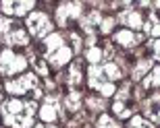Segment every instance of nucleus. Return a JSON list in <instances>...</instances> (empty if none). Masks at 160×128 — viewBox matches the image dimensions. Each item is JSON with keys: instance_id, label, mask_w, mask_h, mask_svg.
<instances>
[{"instance_id": "nucleus-1", "label": "nucleus", "mask_w": 160, "mask_h": 128, "mask_svg": "<svg viewBox=\"0 0 160 128\" xmlns=\"http://www.w3.org/2000/svg\"><path fill=\"white\" fill-rule=\"evenodd\" d=\"M36 114V101L8 99L2 103V118L11 128H31Z\"/></svg>"}, {"instance_id": "nucleus-2", "label": "nucleus", "mask_w": 160, "mask_h": 128, "mask_svg": "<svg viewBox=\"0 0 160 128\" xmlns=\"http://www.w3.org/2000/svg\"><path fill=\"white\" fill-rule=\"evenodd\" d=\"M44 46H46L48 62L52 66H56V68H60L62 64H67L71 60V48L65 43L60 33H50L48 37H44Z\"/></svg>"}, {"instance_id": "nucleus-3", "label": "nucleus", "mask_w": 160, "mask_h": 128, "mask_svg": "<svg viewBox=\"0 0 160 128\" xmlns=\"http://www.w3.org/2000/svg\"><path fill=\"white\" fill-rule=\"evenodd\" d=\"M25 68H27V58L15 54L12 50L0 52V72L2 75H17Z\"/></svg>"}, {"instance_id": "nucleus-4", "label": "nucleus", "mask_w": 160, "mask_h": 128, "mask_svg": "<svg viewBox=\"0 0 160 128\" xmlns=\"http://www.w3.org/2000/svg\"><path fill=\"white\" fill-rule=\"evenodd\" d=\"M27 29L36 37H48L52 33V21L44 12H31L27 17Z\"/></svg>"}, {"instance_id": "nucleus-5", "label": "nucleus", "mask_w": 160, "mask_h": 128, "mask_svg": "<svg viewBox=\"0 0 160 128\" xmlns=\"http://www.w3.org/2000/svg\"><path fill=\"white\" fill-rule=\"evenodd\" d=\"M36 87H38V79H36L33 72H27V75L19 76L15 81L6 83V91L12 93V95H23V93H27V91H33Z\"/></svg>"}, {"instance_id": "nucleus-6", "label": "nucleus", "mask_w": 160, "mask_h": 128, "mask_svg": "<svg viewBox=\"0 0 160 128\" xmlns=\"http://www.w3.org/2000/svg\"><path fill=\"white\" fill-rule=\"evenodd\" d=\"M81 11H83V6L79 2H65L56 11V21H58V25H67L69 19H77L81 15Z\"/></svg>"}, {"instance_id": "nucleus-7", "label": "nucleus", "mask_w": 160, "mask_h": 128, "mask_svg": "<svg viewBox=\"0 0 160 128\" xmlns=\"http://www.w3.org/2000/svg\"><path fill=\"white\" fill-rule=\"evenodd\" d=\"M58 110H60L58 99L56 97H46L44 99V105H42V110H40V118L44 122H54V120L58 118Z\"/></svg>"}, {"instance_id": "nucleus-8", "label": "nucleus", "mask_w": 160, "mask_h": 128, "mask_svg": "<svg viewBox=\"0 0 160 128\" xmlns=\"http://www.w3.org/2000/svg\"><path fill=\"white\" fill-rule=\"evenodd\" d=\"M31 8H33L31 0H25V2H2V11L6 15H15V17H23Z\"/></svg>"}, {"instance_id": "nucleus-9", "label": "nucleus", "mask_w": 160, "mask_h": 128, "mask_svg": "<svg viewBox=\"0 0 160 128\" xmlns=\"http://www.w3.org/2000/svg\"><path fill=\"white\" fill-rule=\"evenodd\" d=\"M106 83V76H104V72H102V66H98V64H92L89 66V85H92V89H96V91H100Z\"/></svg>"}, {"instance_id": "nucleus-10", "label": "nucleus", "mask_w": 160, "mask_h": 128, "mask_svg": "<svg viewBox=\"0 0 160 128\" xmlns=\"http://www.w3.org/2000/svg\"><path fill=\"white\" fill-rule=\"evenodd\" d=\"M114 39L119 41L121 46L133 48V46H137V43H139V41H142V35L133 33V31H129V29H123V31H119V33L114 35Z\"/></svg>"}, {"instance_id": "nucleus-11", "label": "nucleus", "mask_w": 160, "mask_h": 128, "mask_svg": "<svg viewBox=\"0 0 160 128\" xmlns=\"http://www.w3.org/2000/svg\"><path fill=\"white\" fill-rule=\"evenodd\" d=\"M119 21H121V23H125L127 27H133V29L143 27V17L137 11H127V12H123V15L119 17Z\"/></svg>"}, {"instance_id": "nucleus-12", "label": "nucleus", "mask_w": 160, "mask_h": 128, "mask_svg": "<svg viewBox=\"0 0 160 128\" xmlns=\"http://www.w3.org/2000/svg\"><path fill=\"white\" fill-rule=\"evenodd\" d=\"M4 41L8 46H27V43H29V37H27V31L15 29V31H8V33H6Z\"/></svg>"}, {"instance_id": "nucleus-13", "label": "nucleus", "mask_w": 160, "mask_h": 128, "mask_svg": "<svg viewBox=\"0 0 160 128\" xmlns=\"http://www.w3.org/2000/svg\"><path fill=\"white\" fill-rule=\"evenodd\" d=\"M102 72H104V76H106V81H117V79H121V70H119V66L117 64H112V62H108V64H104L102 66Z\"/></svg>"}, {"instance_id": "nucleus-14", "label": "nucleus", "mask_w": 160, "mask_h": 128, "mask_svg": "<svg viewBox=\"0 0 160 128\" xmlns=\"http://www.w3.org/2000/svg\"><path fill=\"white\" fill-rule=\"evenodd\" d=\"M143 31L150 33L152 37H158V33H160V31H158V19H156L154 12L148 17V23H143Z\"/></svg>"}, {"instance_id": "nucleus-15", "label": "nucleus", "mask_w": 160, "mask_h": 128, "mask_svg": "<svg viewBox=\"0 0 160 128\" xmlns=\"http://www.w3.org/2000/svg\"><path fill=\"white\" fill-rule=\"evenodd\" d=\"M65 105H67V110L77 112V110H79V105H81V95H79V93H71L69 97L65 99Z\"/></svg>"}, {"instance_id": "nucleus-16", "label": "nucleus", "mask_w": 160, "mask_h": 128, "mask_svg": "<svg viewBox=\"0 0 160 128\" xmlns=\"http://www.w3.org/2000/svg\"><path fill=\"white\" fill-rule=\"evenodd\" d=\"M69 83L71 85H79L81 83V68H79V64H73L71 70H69Z\"/></svg>"}, {"instance_id": "nucleus-17", "label": "nucleus", "mask_w": 160, "mask_h": 128, "mask_svg": "<svg viewBox=\"0 0 160 128\" xmlns=\"http://www.w3.org/2000/svg\"><path fill=\"white\" fill-rule=\"evenodd\" d=\"M85 56H88V60L92 64H98L102 60V50H100V48H96V46H92L88 50V54H85Z\"/></svg>"}, {"instance_id": "nucleus-18", "label": "nucleus", "mask_w": 160, "mask_h": 128, "mask_svg": "<svg viewBox=\"0 0 160 128\" xmlns=\"http://www.w3.org/2000/svg\"><path fill=\"white\" fill-rule=\"evenodd\" d=\"M158 85V68H152V75L148 76V79H143V89H148V87H156Z\"/></svg>"}, {"instance_id": "nucleus-19", "label": "nucleus", "mask_w": 160, "mask_h": 128, "mask_svg": "<svg viewBox=\"0 0 160 128\" xmlns=\"http://www.w3.org/2000/svg\"><path fill=\"white\" fill-rule=\"evenodd\" d=\"M98 128H119V122L112 120L110 116H102L98 120Z\"/></svg>"}, {"instance_id": "nucleus-20", "label": "nucleus", "mask_w": 160, "mask_h": 128, "mask_svg": "<svg viewBox=\"0 0 160 128\" xmlns=\"http://www.w3.org/2000/svg\"><path fill=\"white\" fill-rule=\"evenodd\" d=\"M150 66H152V62H150V60L139 62V64H137V68H135V72H133V76H135V79H142V75H146V72H148Z\"/></svg>"}, {"instance_id": "nucleus-21", "label": "nucleus", "mask_w": 160, "mask_h": 128, "mask_svg": "<svg viewBox=\"0 0 160 128\" xmlns=\"http://www.w3.org/2000/svg\"><path fill=\"white\" fill-rule=\"evenodd\" d=\"M129 128H152L146 120H143L142 116H133L131 118V124H129Z\"/></svg>"}, {"instance_id": "nucleus-22", "label": "nucleus", "mask_w": 160, "mask_h": 128, "mask_svg": "<svg viewBox=\"0 0 160 128\" xmlns=\"http://www.w3.org/2000/svg\"><path fill=\"white\" fill-rule=\"evenodd\" d=\"M11 27V17H0V33H8Z\"/></svg>"}, {"instance_id": "nucleus-23", "label": "nucleus", "mask_w": 160, "mask_h": 128, "mask_svg": "<svg viewBox=\"0 0 160 128\" xmlns=\"http://www.w3.org/2000/svg\"><path fill=\"white\" fill-rule=\"evenodd\" d=\"M89 107H92V110H102V107H104V101H102V99H98V97H92L89 99Z\"/></svg>"}, {"instance_id": "nucleus-24", "label": "nucleus", "mask_w": 160, "mask_h": 128, "mask_svg": "<svg viewBox=\"0 0 160 128\" xmlns=\"http://www.w3.org/2000/svg\"><path fill=\"white\" fill-rule=\"evenodd\" d=\"M112 25H114V19H104V21H102V31H104V33H108V31L112 29Z\"/></svg>"}, {"instance_id": "nucleus-25", "label": "nucleus", "mask_w": 160, "mask_h": 128, "mask_svg": "<svg viewBox=\"0 0 160 128\" xmlns=\"http://www.w3.org/2000/svg\"><path fill=\"white\" fill-rule=\"evenodd\" d=\"M36 128H56V126H44V124H40V126H36Z\"/></svg>"}, {"instance_id": "nucleus-26", "label": "nucleus", "mask_w": 160, "mask_h": 128, "mask_svg": "<svg viewBox=\"0 0 160 128\" xmlns=\"http://www.w3.org/2000/svg\"><path fill=\"white\" fill-rule=\"evenodd\" d=\"M0 99H2V95H0Z\"/></svg>"}]
</instances>
